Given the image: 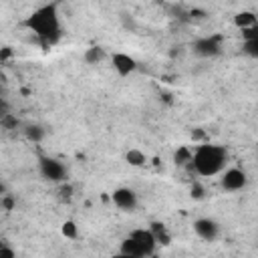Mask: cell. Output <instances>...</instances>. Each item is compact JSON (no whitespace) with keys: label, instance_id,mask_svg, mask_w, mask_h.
I'll use <instances>...</instances> for the list:
<instances>
[{"label":"cell","instance_id":"6da1fadb","mask_svg":"<svg viewBox=\"0 0 258 258\" xmlns=\"http://www.w3.org/2000/svg\"><path fill=\"white\" fill-rule=\"evenodd\" d=\"M56 4H44L40 8H36L30 16H26L24 26L30 28L36 36H40L46 44H52L58 40L60 36V22H58V12H56Z\"/></svg>","mask_w":258,"mask_h":258},{"label":"cell","instance_id":"7a4b0ae2","mask_svg":"<svg viewBox=\"0 0 258 258\" xmlns=\"http://www.w3.org/2000/svg\"><path fill=\"white\" fill-rule=\"evenodd\" d=\"M226 159L228 153L224 147L220 145H210V143H202L198 145V149L191 153V163L189 167H194V171L198 175L204 177H212L216 173H220L226 167Z\"/></svg>","mask_w":258,"mask_h":258},{"label":"cell","instance_id":"3957f363","mask_svg":"<svg viewBox=\"0 0 258 258\" xmlns=\"http://www.w3.org/2000/svg\"><path fill=\"white\" fill-rule=\"evenodd\" d=\"M38 169H40V175L44 179H48V181H64V177H67L64 165L58 159H54V157L42 155L38 159Z\"/></svg>","mask_w":258,"mask_h":258},{"label":"cell","instance_id":"277c9868","mask_svg":"<svg viewBox=\"0 0 258 258\" xmlns=\"http://www.w3.org/2000/svg\"><path fill=\"white\" fill-rule=\"evenodd\" d=\"M220 50H222V36H218V34L206 36V38H198L194 42V52L198 56H204V58L216 56V54H220Z\"/></svg>","mask_w":258,"mask_h":258},{"label":"cell","instance_id":"5b68a950","mask_svg":"<svg viewBox=\"0 0 258 258\" xmlns=\"http://www.w3.org/2000/svg\"><path fill=\"white\" fill-rule=\"evenodd\" d=\"M246 181H248L246 173H244L242 169H238V167L226 169V171L222 173V179H220V183H222V187H224L226 191H238V189H242V187L246 185Z\"/></svg>","mask_w":258,"mask_h":258},{"label":"cell","instance_id":"8992f818","mask_svg":"<svg viewBox=\"0 0 258 258\" xmlns=\"http://www.w3.org/2000/svg\"><path fill=\"white\" fill-rule=\"evenodd\" d=\"M111 200L119 210H125V212H133L137 208V194L131 187H117L111 194Z\"/></svg>","mask_w":258,"mask_h":258},{"label":"cell","instance_id":"52a82bcc","mask_svg":"<svg viewBox=\"0 0 258 258\" xmlns=\"http://www.w3.org/2000/svg\"><path fill=\"white\" fill-rule=\"evenodd\" d=\"M194 232H196L202 240L214 242V240L218 238V234H220V226H218V222H214V220H210V218H198V220L194 222Z\"/></svg>","mask_w":258,"mask_h":258},{"label":"cell","instance_id":"ba28073f","mask_svg":"<svg viewBox=\"0 0 258 258\" xmlns=\"http://www.w3.org/2000/svg\"><path fill=\"white\" fill-rule=\"evenodd\" d=\"M129 238L131 240H135L137 242V246L141 248V252H143V256L147 258V256H151L153 252H155V238H153V234L147 230V228H139V230H133L131 234H129Z\"/></svg>","mask_w":258,"mask_h":258},{"label":"cell","instance_id":"9c48e42d","mask_svg":"<svg viewBox=\"0 0 258 258\" xmlns=\"http://www.w3.org/2000/svg\"><path fill=\"white\" fill-rule=\"evenodd\" d=\"M111 60H113V69H115L117 75H121V77H127V75H131V73L137 69L135 58L129 56V54H125V52H115Z\"/></svg>","mask_w":258,"mask_h":258},{"label":"cell","instance_id":"30bf717a","mask_svg":"<svg viewBox=\"0 0 258 258\" xmlns=\"http://www.w3.org/2000/svg\"><path fill=\"white\" fill-rule=\"evenodd\" d=\"M147 230L153 234V238H155V244H161V246H169V242H171V236H169V232H167L165 224H161V222H151Z\"/></svg>","mask_w":258,"mask_h":258},{"label":"cell","instance_id":"8fae6325","mask_svg":"<svg viewBox=\"0 0 258 258\" xmlns=\"http://www.w3.org/2000/svg\"><path fill=\"white\" fill-rule=\"evenodd\" d=\"M234 24H236L240 30L250 28V26H256V24H258V22H256V14L250 12V10H242V12H238V14L234 16Z\"/></svg>","mask_w":258,"mask_h":258},{"label":"cell","instance_id":"7c38bea8","mask_svg":"<svg viewBox=\"0 0 258 258\" xmlns=\"http://www.w3.org/2000/svg\"><path fill=\"white\" fill-rule=\"evenodd\" d=\"M119 252H121V254H127V256H139V258H145V256H143V252H141V248L137 246V242H135V240H131L129 236L121 242Z\"/></svg>","mask_w":258,"mask_h":258},{"label":"cell","instance_id":"4fadbf2b","mask_svg":"<svg viewBox=\"0 0 258 258\" xmlns=\"http://www.w3.org/2000/svg\"><path fill=\"white\" fill-rule=\"evenodd\" d=\"M105 56H107V52H105L103 46H89V48L85 50V62H89V64H97V62H101Z\"/></svg>","mask_w":258,"mask_h":258},{"label":"cell","instance_id":"5bb4252c","mask_svg":"<svg viewBox=\"0 0 258 258\" xmlns=\"http://www.w3.org/2000/svg\"><path fill=\"white\" fill-rule=\"evenodd\" d=\"M125 161H127L129 165H133V167H141V165H145L147 155H145L141 149H129V151L125 153Z\"/></svg>","mask_w":258,"mask_h":258},{"label":"cell","instance_id":"9a60e30c","mask_svg":"<svg viewBox=\"0 0 258 258\" xmlns=\"http://www.w3.org/2000/svg\"><path fill=\"white\" fill-rule=\"evenodd\" d=\"M44 129L40 127V125H26V129H24V135H26V139H30V141H34V143H38V141H42L44 139Z\"/></svg>","mask_w":258,"mask_h":258},{"label":"cell","instance_id":"2e32d148","mask_svg":"<svg viewBox=\"0 0 258 258\" xmlns=\"http://www.w3.org/2000/svg\"><path fill=\"white\" fill-rule=\"evenodd\" d=\"M173 161L177 165H189L191 163V151H189V147H185V145L177 147V151L173 153Z\"/></svg>","mask_w":258,"mask_h":258},{"label":"cell","instance_id":"e0dca14e","mask_svg":"<svg viewBox=\"0 0 258 258\" xmlns=\"http://www.w3.org/2000/svg\"><path fill=\"white\" fill-rule=\"evenodd\" d=\"M60 232H62V236H64V238H69V240H75V238L79 236L77 224H75L73 220H64V222H62V226H60Z\"/></svg>","mask_w":258,"mask_h":258},{"label":"cell","instance_id":"ac0fdd59","mask_svg":"<svg viewBox=\"0 0 258 258\" xmlns=\"http://www.w3.org/2000/svg\"><path fill=\"white\" fill-rule=\"evenodd\" d=\"M242 52H246L252 58H258V38L256 40H244L242 42Z\"/></svg>","mask_w":258,"mask_h":258},{"label":"cell","instance_id":"d6986e66","mask_svg":"<svg viewBox=\"0 0 258 258\" xmlns=\"http://www.w3.org/2000/svg\"><path fill=\"white\" fill-rule=\"evenodd\" d=\"M0 125L4 129H16L18 127V119L12 113H0Z\"/></svg>","mask_w":258,"mask_h":258},{"label":"cell","instance_id":"ffe728a7","mask_svg":"<svg viewBox=\"0 0 258 258\" xmlns=\"http://www.w3.org/2000/svg\"><path fill=\"white\" fill-rule=\"evenodd\" d=\"M242 38L244 40H256L258 38V24L256 26H250V28H244L242 30Z\"/></svg>","mask_w":258,"mask_h":258},{"label":"cell","instance_id":"44dd1931","mask_svg":"<svg viewBox=\"0 0 258 258\" xmlns=\"http://www.w3.org/2000/svg\"><path fill=\"white\" fill-rule=\"evenodd\" d=\"M191 198H194V200H202V198H204V187H202L198 181L191 183Z\"/></svg>","mask_w":258,"mask_h":258},{"label":"cell","instance_id":"7402d4cb","mask_svg":"<svg viewBox=\"0 0 258 258\" xmlns=\"http://www.w3.org/2000/svg\"><path fill=\"white\" fill-rule=\"evenodd\" d=\"M0 258H16V254H14V250H12L8 244H4V246L0 248Z\"/></svg>","mask_w":258,"mask_h":258},{"label":"cell","instance_id":"603a6c76","mask_svg":"<svg viewBox=\"0 0 258 258\" xmlns=\"http://www.w3.org/2000/svg\"><path fill=\"white\" fill-rule=\"evenodd\" d=\"M12 206H14V200H12V198H8V196H2V198H0V208L10 210Z\"/></svg>","mask_w":258,"mask_h":258},{"label":"cell","instance_id":"cb8c5ba5","mask_svg":"<svg viewBox=\"0 0 258 258\" xmlns=\"http://www.w3.org/2000/svg\"><path fill=\"white\" fill-rule=\"evenodd\" d=\"M58 191H60V198H67V200L73 196V187H71V185H60Z\"/></svg>","mask_w":258,"mask_h":258},{"label":"cell","instance_id":"d4e9b609","mask_svg":"<svg viewBox=\"0 0 258 258\" xmlns=\"http://www.w3.org/2000/svg\"><path fill=\"white\" fill-rule=\"evenodd\" d=\"M191 139H194V141H202V139H204V131H202V129H194Z\"/></svg>","mask_w":258,"mask_h":258},{"label":"cell","instance_id":"484cf974","mask_svg":"<svg viewBox=\"0 0 258 258\" xmlns=\"http://www.w3.org/2000/svg\"><path fill=\"white\" fill-rule=\"evenodd\" d=\"M8 56H12V50H10V46H4L0 50V58H8Z\"/></svg>","mask_w":258,"mask_h":258},{"label":"cell","instance_id":"4316f807","mask_svg":"<svg viewBox=\"0 0 258 258\" xmlns=\"http://www.w3.org/2000/svg\"><path fill=\"white\" fill-rule=\"evenodd\" d=\"M0 113H10V107L2 97H0Z\"/></svg>","mask_w":258,"mask_h":258},{"label":"cell","instance_id":"83f0119b","mask_svg":"<svg viewBox=\"0 0 258 258\" xmlns=\"http://www.w3.org/2000/svg\"><path fill=\"white\" fill-rule=\"evenodd\" d=\"M113 258H139V256H127V254H121V252H119V254H115Z\"/></svg>","mask_w":258,"mask_h":258},{"label":"cell","instance_id":"f1b7e54d","mask_svg":"<svg viewBox=\"0 0 258 258\" xmlns=\"http://www.w3.org/2000/svg\"><path fill=\"white\" fill-rule=\"evenodd\" d=\"M2 196H6V185L0 181V198H2Z\"/></svg>","mask_w":258,"mask_h":258},{"label":"cell","instance_id":"f546056e","mask_svg":"<svg viewBox=\"0 0 258 258\" xmlns=\"http://www.w3.org/2000/svg\"><path fill=\"white\" fill-rule=\"evenodd\" d=\"M147 258H157V256H155V254H151V256H147Z\"/></svg>","mask_w":258,"mask_h":258},{"label":"cell","instance_id":"4dcf8cb0","mask_svg":"<svg viewBox=\"0 0 258 258\" xmlns=\"http://www.w3.org/2000/svg\"><path fill=\"white\" fill-rule=\"evenodd\" d=\"M2 246H4V242H2V240H0V248H2Z\"/></svg>","mask_w":258,"mask_h":258}]
</instances>
